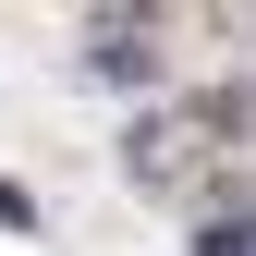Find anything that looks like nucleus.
I'll use <instances>...</instances> for the list:
<instances>
[{"mask_svg":"<svg viewBox=\"0 0 256 256\" xmlns=\"http://www.w3.org/2000/svg\"><path fill=\"white\" fill-rule=\"evenodd\" d=\"M208 122H196V98H158V110H134V134H122V171L146 183V196H196V171H208Z\"/></svg>","mask_w":256,"mask_h":256,"instance_id":"nucleus-1","label":"nucleus"},{"mask_svg":"<svg viewBox=\"0 0 256 256\" xmlns=\"http://www.w3.org/2000/svg\"><path fill=\"white\" fill-rule=\"evenodd\" d=\"M86 74L146 98V86H158V24H146V12H98V24H86Z\"/></svg>","mask_w":256,"mask_h":256,"instance_id":"nucleus-2","label":"nucleus"},{"mask_svg":"<svg viewBox=\"0 0 256 256\" xmlns=\"http://www.w3.org/2000/svg\"><path fill=\"white\" fill-rule=\"evenodd\" d=\"M196 256H256L244 244V171H208L196 183Z\"/></svg>","mask_w":256,"mask_h":256,"instance_id":"nucleus-3","label":"nucleus"},{"mask_svg":"<svg viewBox=\"0 0 256 256\" xmlns=\"http://www.w3.org/2000/svg\"><path fill=\"white\" fill-rule=\"evenodd\" d=\"M0 232H37V196L24 183H0Z\"/></svg>","mask_w":256,"mask_h":256,"instance_id":"nucleus-4","label":"nucleus"}]
</instances>
